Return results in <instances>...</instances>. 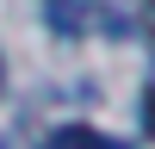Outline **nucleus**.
I'll use <instances>...</instances> for the list:
<instances>
[{
  "instance_id": "f257e3e1",
  "label": "nucleus",
  "mask_w": 155,
  "mask_h": 149,
  "mask_svg": "<svg viewBox=\"0 0 155 149\" xmlns=\"http://www.w3.org/2000/svg\"><path fill=\"white\" fill-rule=\"evenodd\" d=\"M44 149H124V143H118V137H106V131H93V124H62Z\"/></svg>"
}]
</instances>
